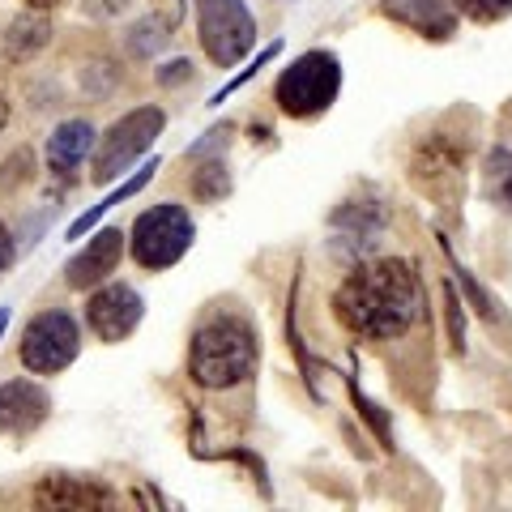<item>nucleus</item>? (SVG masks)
Masks as SVG:
<instances>
[{"mask_svg": "<svg viewBox=\"0 0 512 512\" xmlns=\"http://www.w3.org/2000/svg\"><path fill=\"white\" fill-rule=\"evenodd\" d=\"M333 312L359 338H402L423 320V286L406 261H367L333 295Z\"/></svg>", "mask_w": 512, "mask_h": 512, "instance_id": "nucleus-1", "label": "nucleus"}, {"mask_svg": "<svg viewBox=\"0 0 512 512\" xmlns=\"http://www.w3.org/2000/svg\"><path fill=\"white\" fill-rule=\"evenodd\" d=\"M256 367V333L235 316H218L197 329L188 350V372L205 389H231Z\"/></svg>", "mask_w": 512, "mask_h": 512, "instance_id": "nucleus-2", "label": "nucleus"}, {"mask_svg": "<svg viewBox=\"0 0 512 512\" xmlns=\"http://www.w3.org/2000/svg\"><path fill=\"white\" fill-rule=\"evenodd\" d=\"M338 90H342V64L329 52H303L291 69L278 77L274 99L286 116L312 120L320 111H329V103L338 99Z\"/></svg>", "mask_w": 512, "mask_h": 512, "instance_id": "nucleus-3", "label": "nucleus"}, {"mask_svg": "<svg viewBox=\"0 0 512 512\" xmlns=\"http://www.w3.org/2000/svg\"><path fill=\"white\" fill-rule=\"evenodd\" d=\"M163 124H167V116L158 107H137V111H128L124 120H116L103 133V141H99V154H94V175H90V180L99 184V188L103 184H116L120 175L133 167L158 137H163Z\"/></svg>", "mask_w": 512, "mask_h": 512, "instance_id": "nucleus-4", "label": "nucleus"}, {"mask_svg": "<svg viewBox=\"0 0 512 512\" xmlns=\"http://www.w3.org/2000/svg\"><path fill=\"white\" fill-rule=\"evenodd\" d=\"M197 39L214 64L231 69L256 47V22L244 0H197Z\"/></svg>", "mask_w": 512, "mask_h": 512, "instance_id": "nucleus-5", "label": "nucleus"}, {"mask_svg": "<svg viewBox=\"0 0 512 512\" xmlns=\"http://www.w3.org/2000/svg\"><path fill=\"white\" fill-rule=\"evenodd\" d=\"M192 218L184 205H154L133 222V261L141 269H171L192 248Z\"/></svg>", "mask_w": 512, "mask_h": 512, "instance_id": "nucleus-6", "label": "nucleus"}, {"mask_svg": "<svg viewBox=\"0 0 512 512\" xmlns=\"http://www.w3.org/2000/svg\"><path fill=\"white\" fill-rule=\"evenodd\" d=\"M77 350H82V329L69 312H39L22 333V363L35 376H56L64 372Z\"/></svg>", "mask_w": 512, "mask_h": 512, "instance_id": "nucleus-7", "label": "nucleus"}, {"mask_svg": "<svg viewBox=\"0 0 512 512\" xmlns=\"http://www.w3.org/2000/svg\"><path fill=\"white\" fill-rule=\"evenodd\" d=\"M141 316H146V303L124 282L103 286V291H94L86 303V325L99 333L103 342H124L128 333L141 325Z\"/></svg>", "mask_w": 512, "mask_h": 512, "instance_id": "nucleus-8", "label": "nucleus"}, {"mask_svg": "<svg viewBox=\"0 0 512 512\" xmlns=\"http://www.w3.org/2000/svg\"><path fill=\"white\" fill-rule=\"evenodd\" d=\"M120 252H124V235L116 227H103L69 265H64V282H69L73 291H90V286H99L111 269L120 265Z\"/></svg>", "mask_w": 512, "mask_h": 512, "instance_id": "nucleus-9", "label": "nucleus"}, {"mask_svg": "<svg viewBox=\"0 0 512 512\" xmlns=\"http://www.w3.org/2000/svg\"><path fill=\"white\" fill-rule=\"evenodd\" d=\"M384 13H389L393 22L419 30L427 39H453L457 18H461V0H384Z\"/></svg>", "mask_w": 512, "mask_h": 512, "instance_id": "nucleus-10", "label": "nucleus"}, {"mask_svg": "<svg viewBox=\"0 0 512 512\" xmlns=\"http://www.w3.org/2000/svg\"><path fill=\"white\" fill-rule=\"evenodd\" d=\"M52 410V397H47L35 380H9L0 384V427L9 436H30Z\"/></svg>", "mask_w": 512, "mask_h": 512, "instance_id": "nucleus-11", "label": "nucleus"}, {"mask_svg": "<svg viewBox=\"0 0 512 512\" xmlns=\"http://www.w3.org/2000/svg\"><path fill=\"white\" fill-rule=\"evenodd\" d=\"M94 150V124L90 120H64L52 137H47V167L56 175H69L86 163Z\"/></svg>", "mask_w": 512, "mask_h": 512, "instance_id": "nucleus-12", "label": "nucleus"}, {"mask_svg": "<svg viewBox=\"0 0 512 512\" xmlns=\"http://www.w3.org/2000/svg\"><path fill=\"white\" fill-rule=\"evenodd\" d=\"M333 222L342 227L338 252H346V256H363V252H372V239H376L380 227H384V210H380V201L342 205V214L333 218Z\"/></svg>", "mask_w": 512, "mask_h": 512, "instance_id": "nucleus-13", "label": "nucleus"}, {"mask_svg": "<svg viewBox=\"0 0 512 512\" xmlns=\"http://www.w3.org/2000/svg\"><path fill=\"white\" fill-rule=\"evenodd\" d=\"M52 43V22L43 18V9H30L22 18H13L9 30H5V56L9 60H35L43 47Z\"/></svg>", "mask_w": 512, "mask_h": 512, "instance_id": "nucleus-14", "label": "nucleus"}, {"mask_svg": "<svg viewBox=\"0 0 512 512\" xmlns=\"http://www.w3.org/2000/svg\"><path fill=\"white\" fill-rule=\"evenodd\" d=\"M154 171H158V163H154V158H150V163H146V167H141L137 175H128V180H124V184H120L116 192H111V197H103V201H99V205H94V210H90V214H82V218H77V222H73V227H69V239H77V235H86V231H90V227H94V222H99V218H103L107 210H116V205H124L128 197H137V192H141V188H146V184L154 180Z\"/></svg>", "mask_w": 512, "mask_h": 512, "instance_id": "nucleus-15", "label": "nucleus"}, {"mask_svg": "<svg viewBox=\"0 0 512 512\" xmlns=\"http://www.w3.org/2000/svg\"><path fill=\"white\" fill-rule=\"evenodd\" d=\"M111 495L103 487H86L82 478H47L43 487V504H69V508H94V504H107Z\"/></svg>", "mask_w": 512, "mask_h": 512, "instance_id": "nucleus-16", "label": "nucleus"}, {"mask_svg": "<svg viewBox=\"0 0 512 512\" xmlns=\"http://www.w3.org/2000/svg\"><path fill=\"white\" fill-rule=\"evenodd\" d=\"M487 192H491V201H500L512 210V141L495 146L487 158Z\"/></svg>", "mask_w": 512, "mask_h": 512, "instance_id": "nucleus-17", "label": "nucleus"}, {"mask_svg": "<svg viewBox=\"0 0 512 512\" xmlns=\"http://www.w3.org/2000/svg\"><path fill=\"white\" fill-rule=\"evenodd\" d=\"M192 192H197L201 201H222L231 192V175L222 163H205L197 175H192Z\"/></svg>", "mask_w": 512, "mask_h": 512, "instance_id": "nucleus-18", "label": "nucleus"}, {"mask_svg": "<svg viewBox=\"0 0 512 512\" xmlns=\"http://www.w3.org/2000/svg\"><path fill=\"white\" fill-rule=\"evenodd\" d=\"M158 30H167V22H163V18H150V22L133 26V30H128V52H133V56H150L154 47H163V43H167V35H158Z\"/></svg>", "mask_w": 512, "mask_h": 512, "instance_id": "nucleus-19", "label": "nucleus"}, {"mask_svg": "<svg viewBox=\"0 0 512 512\" xmlns=\"http://www.w3.org/2000/svg\"><path fill=\"white\" fill-rule=\"evenodd\" d=\"M278 52H282V43H274V47H265V52H261V56H256V60L248 64V69H244V73H239V77H231V82H227V86H222V90L214 94V103H227V99H231V94H235L239 86H244V82H248V77H252L256 69H265V64H269V60H274Z\"/></svg>", "mask_w": 512, "mask_h": 512, "instance_id": "nucleus-20", "label": "nucleus"}, {"mask_svg": "<svg viewBox=\"0 0 512 512\" xmlns=\"http://www.w3.org/2000/svg\"><path fill=\"white\" fill-rule=\"evenodd\" d=\"M461 9H466L470 18H478V22H495V18H504V13L512 9V0H461Z\"/></svg>", "mask_w": 512, "mask_h": 512, "instance_id": "nucleus-21", "label": "nucleus"}, {"mask_svg": "<svg viewBox=\"0 0 512 512\" xmlns=\"http://www.w3.org/2000/svg\"><path fill=\"white\" fill-rule=\"evenodd\" d=\"M188 77H192V64L188 60H171V64L158 69V86H184Z\"/></svg>", "mask_w": 512, "mask_h": 512, "instance_id": "nucleus-22", "label": "nucleus"}, {"mask_svg": "<svg viewBox=\"0 0 512 512\" xmlns=\"http://www.w3.org/2000/svg\"><path fill=\"white\" fill-rule=\"evenodd\" d=\"M128 5H133V0H90L86 13L90 18H116V13H124Z\"/></svg>", "mask_w": 512, "mask_h": 512, "instance_id": "nucleus-23", "label": "nucleus"}, {"mask_svg": "<svg viewBox=\"0 0 512 512\" xmlns=\"http://www.w3.org/2000/svg\"><path fill=\"white\" fill-rule=\"evenodd\" d=\"M13 256H18V248H13V235H9V227L0 222V274L13 265Z\"/></svg>", "mask_w": 512, "mask_h": 512, "instance_id": "nucleus-24", "label": "nucleus"}, {"mask_svg": "<svg viewBox=\"0 0 512 512\" xmlns=\"http://www.w3.org/2000/svg\"><path fill=\"white\" fill-rule=\"evenodd\" d=\"M5 124H9V99L0 94V133H5Z\"/></svg>", "mask_w": 512, "mask_h": 512, "instance_id": "nucleus-25", "label": "nucleus"}, {"mask_svg": "<svg viewBox=\"0 0 512 512\" xmlns=\"http://www.w3.org/2000/svg\"><path fill=\"white\" fill-rule=\"evenodd\" d=\"M26 5H30V9H56L60 0H26Z\"/></svg>", "mask_w": 512, "mask_h": 512, "instance_id": "nucleus-26", "label": "nucleus"}, {"mask_svg": "<svg viewBox=\"0 0 512 512\" xmlns=\"http://www.w3.org/2000/svg\"><path fill=\"white\" fill-rule=\"evenodd\" d=\"M5 329H9V308H0V338H5Z\"/></svg>", "mask_w": 512, "mask_h": 512, "instance_id": "nucleus-27", "label": "nucleus"}]
</instances>
